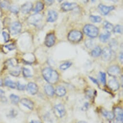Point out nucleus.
I'll return each mask as SVG.
<instances>
[{"label": "nucleus", "mask_w": 123, "mask_h": 123, "mask_svg": "<svg viewBox=\"0 0 123 123\" xmlns=\"http://www.w3.org/2000/svg\"><path fill=\"white\" fill-rule=\"evenodd\" d=\"M102 59L105 61H109L112 56V50L108 48H104L101 52Z\"/></svg>", "instance_id": "obj_8"}, {"label": "nucleus", "mask_w": 123, "mask_h": 123, "mask_svg": "<svg viewBox=\"0 0 123 123\" xmlns=\"http://www.w3.org/2000/svg\"><path fill=\"white\" fill-rule=\"evenodd\" d=\"M3 36L4 37V40L6 42H7L9 41V34L6 32H3Z\"/></svg>", "instance_id": "obj_38"}, {"label": "nucleus", "mask_w": 123, "mask_h": 123, "mask_svg": "<svg viewBox=\"0 0 123 123\" xmlns=\"http://www.w3.org/2000/svg\"><path fill=\"white\" fill-rule=\"evenodd\" d=\"M119 59H120V61L122 63V62H123V53H121L120 54Z\"/></svg>", "instance_id": "obj_43"}, {"label": "nucleus", "mask_w": 123, "mask_h": 123, "mask_svg": "<svg viewBox=\"0 0 123 123\" xmlns=\"http://www.w3.org/2000/svg\"><path fill=\"white\" fill-rule=\"evenodd\" d=\"M107 72L110 76L115 78L118 77L120 75L121 70L118 66H112L108 68Z\"/></svg>", "instance_id": "obj_6"}, {"label": "nucleus", "mask_w": 123, "mask_h": 123, "mask_svg": "<svg viewBox=\"0 0 123 123\" xmlns=\"http://www.w3.org/2000/svg\"><path fill=\"white\" fill-rule=\"evenodd\" d=\"M17 87L18 89L19 90H24L25 89L26 86L24 84H21L19 82H18L17 83Z\"/></svg>", "instance_id": "obj_37"}, {"label": "nucleus", "mask_w": 123, "mask_h": 123, "mask_svg": "<svg viewBox=\"0 0 123 123\" xmlns=\"http://www.w3.org/2000/svg\"><path fill=\"white\" fill-rule=\"evenodd\" d=\"M43 5L41 2H38L36 5L35 8L34 9V12L35 13L39 12L42 11L43 9Z\"/></svg>", "instance_id": "obj_26"}, {"label": "nucleus", "mask_w": 123, "mask_h": 123, "mask_svg": "<svg viewBox=\"0 0 123 123\" xmlns=\"http://www.w3.org/2000/svg\"><path fill=\"white\" fill-rule=\"evenodd\" d=\"M110 33L109 32H107L105 34H101L99 36V39L103 43H106L110 38Z\"/></svg>", "instance_id": "obj_25"}, {"label": "nucleus", "mask_w": 123, "mask_h": 123, "mask_svg": "<svg viewBox=\"0 0 123 123\" xmlns=\"http://www.w3.org/2000/svg\"><path fill=\"white\" fill-rule=\"evenodd\" d=\"M83 31L86 35L92 38L97 37L99 32L97 27L91 24L86 25L83 29Z\"/></svg>", "instance_id": "obj_2"}, {"label": "nucleus", "mask_w": 123, "mask_h": 123, "mask_svg": "<svg viewBox=\"0 0 123 123\" xmlns=\"http://www.w3.org/2000/svg\"><path fill=\"white\" fill-rule=\"evenodd\" d=\"M5 47L9 50H12L15 49V48H16L15 45L13 44H9L8 45L6 46Z\"/></svg>", "instance_id": "obj_40"}, {"label": "nucleus", "mask_w": 123, "mask_h": 123, "mask_svg": "<svg viewBox=\"0 0 123 123\" xmlns=\"http://www.w3.org/2000/svg\"><path fill=\"white\" fill-rule=\"evenodd\" d=\"M55 114L59 117H62L66 114V110L64 106L61 104L56 105L54 107Z\"/></svg>", "instance_id": "obj_4"}, {"label": "nucleus", "mask_w": 123, "mask_h": 123, "mask_svg": "<svg viewBox=\"0 0 123 123\" xmlns=\"http://www.w3.org/2000/svg\"><path fill=\"white\" fill-rule=\"evenodd\" d=\"M85 44L87 48H90L93 46V42L91 40H87L85 42Z\"/></svg>", "instance_id": "obj_39"}, {"label": "nucleus", "mask_w": 123, "mask_h": 123, "mask_svg": "<svg viewBox=\"0 0 123 123\" xmlns=\"http://www.w3.org/2000/svg\"><path fill=\"white\" fill-rule=\"evenodd\" d=\"M20 73V69L19 67L17 66L14 68H13L10 71V74L14 77H18L19 76Z\"/></svg>", "instance_id": "obj_23"}, {"label": "nucleus", "mask_w": 123, "mask_h": 123, "mask_svg": "<svg viewBox=\"0 0 123 123\" xmlns=\"http://www.w3.org/2000/svg\"><path fill=\"white\" fill-rule=\"evenodd\" d=\"M103 115L108 120H112L114 119V116L113 112L103 109L101 110Z\"/></svg>", "instance_id": "obj_19"}, {"label": "nucleus", "mask_w": 123, "mask_h": 123, "mask_svg": "<svg viewBox=\"0 0 123 123\" xmlns=\"http://www.w3.org/2000/svg\"><path fill=\"white\" fill-rule=\"evenodd\" d=\"M110 47L111 48H112V49H114V48H116L117 46V42L116 41H115L114 40H112L111 41L110 43Z\"/></svg>", "instance_id": "obj_36"}, {"label": "nucleus", "mask_w": 123, "mask_h": 123, "mask_svg": "<svg viewBox=\"0 0 123 123\" xmlns=\"http://www.w3.org/2000/svg\"><path fill=\"white\" fill-rule=\"evenodd\" d=\"M6 66L11 68H14L18 66V62L16 59H11L9 60L6 63Z\"/></svg>", "instance_id": "obj_21"}, {"label": "nucleus", "mask_w": 123, "mask_h": 123, "mask_svg": "<svg viewBox=\"0 0 123 123\" xmlns=\"http://www.w3.org/2000/svg\"><path fill=\"white\" fill-rule=\"evenodd\" d=\"M78 123H87L85 121H79Z\"/></svg>", "instance_id": "obj_48"}, {"label": "nucleus", "mask_w": 123, "mask_h": 123, "mask_svg": "<svg viewBox=\"0 0 123 123\" xmlns=\"http://www.w3.org/2000/svg\"><path fill=\"white\" fill-rule=\"evenodd\" d=\"M55 43V36L53 34H48L45 39V45L48 47L53 46Z\"/></svg>", "instance_id": "obj_10"}, {"label": "nucleus", "mask_w": 123, "mask_h": 123, "mask_svg": "<svg viewBox=\"0 0 123 123\" xmlns=\"http://www.w3.org/2000/svg\"><path fill=\"white\" fill-rule=\"evenodd\" d=\"M20 102L23 105L25 106L30 109L32 110L33 109L34 104L31 100H30L29 99L25 98H22L20 100Z\"/></svg>", "instance_id": "obj_17"}, {"label": "nucleus", "mask_w": 123, "mask_h": 123, "mask_svg": "<svg viewBox=\"0 0 123 123\" xmlns=\"http://www.w3.org/2000/svg\"><path fill=\"white\" fill-rule=\"evenodd\" d=\"M98 8L101 13L103 15H107L112 10L114 9V7L112 6L111 7H107L103 5H100L98 6Z\"/></svg>", "instance_id": "obj_14"}, {"label": "nucleus", "mask_w": 123, "mask_h": 123, "mask_svg": "<svg viewBox=\"0 0 123 123\" xmlns=\"http://www.w3.org/2000/svg\"><path fill=\"white\" fill-rule=\"evenodd\" d=\"M10 98L11 100V102L13 104H18L19 101V97L18 96L15 95L14 94L11 95L10 96Z\"/></svg>", "instance_id": "obj_27"}, {"label": "nucleus", "mask_w": 123, "mask_h": 123, "mask_svg": "<svg viewBox=\"0 0 123 123\" xmlns=\"http://www.w3.org/2000/svg\"><path fill=\"white\" fill-rule=\"evenodd\" d=\"M57 18V13L53 10L49 11L48 14V17H47V21L48 22H54L56 20Z\"/></svg>", "instance_id": "obj_18"}, {"label": "nucleus", "mask_w": 123, "mask_h": 123, "mask_svg": "<svg viewBox=\"0 0 123 123\" xmlns=\"http://www.w3.org/2000/svg\"><path fill=\"white\" fill-rule=\"evenodd\" d=\"M42 74L45 81L51 84L56 83L58 80L57 72L49 68H44L42 71Z\"/></svg>", "instance_id": "obj_1"}, {"label": "nucleus", "mask_w": 123, "mask_h": 123, "mask_svg": "<svg viewBox=\"0 0 123 123\" xmlns=\"http://www.w3.org/2000/svg\"><path fill=\"white\" fill-rule=\"evenodd\" d=\"M114 123H123V121H114Z\"/></svg>", "instance_id": "obj_46"}, {"label": "nucleus", "mask_w": 123, "mask_h": 123, "mask_svg": "<svg viewBox=\"0 0 123 123\" xmlns=\"http://www.w3.org/2000/svg\"><path fill=\"white\" fill-rule=\"evenodd\" d=\"M111 1H114V2H116L117 0H111Z\"/></svg>", "instance_id": "obj_50"}, {"label": "nucleus", "mask_w": 123, "mask_h": 123, "mask_svg": "<svg viewBox=\"0 0 123 123\" xmlns=\"http://www.w3.org/2000/svg\"><path fill=\"white\" fill-rule=\"evenodd\" d=\"M72 65V63L71 62H66L65 63L62 65H61L60 66V69L62 70H65L67 69L68 68H69L71 65Z\"/></svg>", "instance_id": "obj_29"}, {"label": "nucleus", "mask_w": 123, "mask_h": 123, "mask_svg": "<svg viewBox=\"0 0 123 123\" xmlns=\"http://www.w3.org/2000/svg\"><path fill=\"white\" fill-rule=\"evenodd\" d=\"M55 93L57 96L61 97L65 95L66 94V90L64 86H58L55 88Z\"/></svg>", "instance_id": "obj_16"}, {"label": "nucleus", "mask_w": 123, "mask_h": 123, "mask_svg": "<svg viewBox=\"0 0 123 123\" xmlns=\"http://www.w3.org/2000/svg\"><path fill=\"white\" fill-rule=\"evenodd\" d=\"M90 19L93 22H100L101 21V18L99 16H91Z\"/></svg>", "instance_id": "obj_31"}, {"label": "nucleus", "mask_w": 123, "mask_h": 123, "mask_svg": "<svg viewBox=\"0 0 123 123\" xmlns=\"http://www.w3.org/2000/svg\"><path fill=\"white\" fill-rule=\"evenodd\" d=\"M104 28L107 30L108 32H109V33L113 31V25L107 21L104 22Z\"/></svg>", "instance_id": "obj_28"}, {"label": "nucleus", "mask_w": 123, "mask_h": 123, "mask_svg": "<svg viewBox=\"0 0 123 123\" xmlns=\"http://www.w3.org/2000/svg\"><path fill=\"white\" fill-rule=\"evenodd\" d=\"M4 95H5V92L3 90L0 89V98L4 97Z\"/></svg>", "instance_id": "obj_42"}, {"label": "nucleus", "mask_w": 123, "mask_h": 123, "mask_svg": "<svg viewBox=\"0 0 123 123\" xmlns=\"http://www.w3.org/2000/svg\"><path fill=\"white\" fill-rule=\"evenodd\" d=\"M32 4L31 2H28L23 5L21 8V11L23 14L29 13L32 8Z\"/></svg>", "instance_id": "obj_15"}, {"label": "nucleus", "mask_w": 123, "mask_h": 123, "mask_svg": "<svg viewBox=\"0 0 123 123\" xmlns=\"http://www.w3.org/2000/svg\"><path fill=\"white\" fill-rule=\"evenodd\" d=\"M30 123H42L41 122L39 121H34V120H33V121H31Z\"/></svg>", "instance_id": "obj_45"}, {"label": "nucleus", "mask_w": 123, "mask_h": 123, "mask_svg": "<svg viewBox=\"0 0 123 123\" xmlns=\"http://www.w3.org/2000/svg\"><path fill=\"white\" fill-rule=\"evenodd\" d=\"M44 91L45 93L50 96H53L55 94V90L51 85H46L44 86Z\"/></svg>", "instance_id": "obj_20"}, {"label": "nucleus", "mask_w": 123, "mask_h": 123, "mask_svg": "<svg viewBox=\"0 0 123 123\" xmlns=\"http://www.w3.org/2000/svg\"><path fill=\"white\" fill-rule=\"evenodd\" d=\"M3 85V81L2 79H0V86H2Z\"/></svg>", "instance_id": "obj_47"}, {"label": "nucleus", "mask_w": 123, "mask_h": 123, "mask_svg": "<svg viewBox=\"0 0 123 123\" xmlns=\"http://www.w3.org/2000/svg\"><path fill=\"white\" fill-rule=\"evenodd\" d=\"M83 37L82 33L78 31H72L68 34L69 40L72 42H78Z\"/></svg>", "instance_id": "obj_3"}, {"label": "nucleus", "mask_w": 123, "mask_h": 123, "mask_svg": "<svg viewBox=\"0 0 123 123\" xmlns=\"http://www.w3.org/2000/svg\"><path fill=\"white\" fill-rule=\"evenodd\" d=\"M27 91L31 95H34L37 94L38 91V87L36 84L33 82H30L27 88Z\"/></svg>", "instance_id": "obj_11"}, {"label": "nucleus", "mask_w": 123, "mask_h": 123, "mask_svg": "<svg viewBox=\"0 0 123 123\" xmlns=\"http://www.w3.org/2000/svg\"><path fill=\"white\" fill-rule=\"evenodd\" d=\"M23 74L26 78H29L31 76V71L29 69L25 68H23Z\"/></svg>", "instance_id": "obj_30"}, {"label": "nucleus", "mask_w": 123, "mask_h": 123, "mask_svg": "<svg viewBox=\"0 0 123 123\" xmlns=\"http://www.w3.org/2000/svg\"><path fill=\"white\" fill-rule=\"evenodd\" d=\"M5 84L6 86L11 88H13V89H15L16 88V86H17V84L13 82L12 81H11L9 78H7L6 80H5Z\"/></svg>", "instance_id": "obj_22"}, {"label": "nucleus", "mask_w": 123, "mask_h": 123, "mask_svg": "<svg viewBox=\"0 0 123 123\" xmlns=\"http://www.w3.org/2000/svg\"><path fill=\"white\" fill-rule=\"evenodd\" d=\"M109 88L112 91H116L119 88V84L115 79H112L109 81L108 82Z\"/></svg>", "instance_id": "obj_13"}, {"label": "nucleus", "mask_w": 123, "mask_h": 123, "mask_svg": "<svg viewBox=\"0 0 123 123\" xmlns=\"http://www.w3.org/2000/svg\"><path fill=\"white\" fill-rule=\"evenodd\" d=\"M106 74L103 72H100V80L101 82L103 85H106Z\"/></svg>", "instance_id": "obj_33"}, {"label": "nucleus", "mask_w": 123, "mask_h": 123, "mask_svg": "<svg viewBox=\"0 0 123 123\" xmlns=\"http://www.w3.org/2000/svg\"><path fill=\"white\" fill-rule=\"evenodd\" d=\"M77 7V5L76 3H65L61 5V8L65 11H68L72 10Z\"/></svg>", "instance_id": "obj_12"}, {"label": "nucleus", "mask_w": 123, "mask_h": 123, "mask_svg": "<svg viewBox=\"0 0 123 123\" xmlns=\"http://www.w3.org/2000/svg\"><path fill=\"white\" fill-rule=\"evenodd\" d=\"M58 1L59 2H61V1H62V0H58Z\"/></svg>", "instance_id": "obj_51"}, {"label": "nucleus", "mask_w": 123, "mask_h": 123, "mask_svg": "<svg viewBox=\"0 0 123 123\" xmlns=\"http://www.w3.org/2000/svg\"><path fill=\"white\" fill-rule=\"evenodd\" d=\"M84 1H85V2H87L88 1V0H84Z\"/></svg>", "instance_id": "obj_49"}, {"label": "nucleus", "mask_w": 123, "mask_h": 123, "mask_svg": "<svg viewBox=\"0 0 123 123\" xmlns=\"http://www.w3.org/2000/svg\"><path fill=\"white\" fill-rule=\"evenodd\" d=\"M113 114L115 121H123V111L122 108L116 107L114 109Z\"/></svg>", "instance_id": "obj_9"}, {"label": "nucleus", "mask_w": 123, "mask_h": 123, "mask_svg": "<svg viewBox=\"0 0 123 123\" xmlns=\"http://www.w3.org/2000/svg\"><path fill=\"white\" fill-rule=\"evenodd\" d=\"M10 11L14 13H18L19 12V8L18 6L14 5L10 7Z\"/></svg>", "instance_id": "obj_34"}, {"label": "nucleus", "mask_w": 123, "mask_h": 123, "mask_svg": "<svg viewBox=\"0 0 123 123\" xmlns=\"http://www.w3.org/2000/svg\"><path fill=\"white\" fill-rule=\"evenodd\" d=\"M0 6L3 8L7 9L9 7V2L7 1H3L1 3Z\"/></svg>", "instance_id": "obj_32"}, {"label": "nucleus", "mask_w": 123, "mask_h": 123, "mask_svg": "<svg viewBox=\"0 0 123 123\" xmlns=\"http://www.w3.org/2000/svg\"><path fill=\"white\" fill-rule=\"evenodd\" d=\"M21 30V25L18 22H14L11 24L10 31L12 35H16L20 33Z\"/></svg>", "instance_id": "obj_5"}, {"label": "nucleus", "mask_w": 123, "mask_h": 123, "mask_svg": "<svg viewBox=\"0 0 123 123\" xmlns=\"http://www.w3.org/2000/svg\"><path fill=\"white\" fill-rule=\"evenodd\" d=\"M114 33H121L122 32V27L119 25H116L113 29Z\"/></svg>", "instance_id": "obj_35"}, {"label": "nucleus", "mask_w": 123, "mask_h": 123, "mask_svg": "<svg viewBox=\"0 0 123 123\" xmlns=\"http://www.w3.org/2000/svg\"><path fill=\"white\" fill-rule=\"evenodd\" d=\"M101 49L99 47H96L91 52V55L93 57H97L101 54Z\"/></svg>", "instance_id": "obj_24"}, {"label": "nucleus", "mask_w": 123, "mask_h": 123, "mask_svg": "<svg viewBox=\"0 0 123 123\" xmlns=\"http://www.w3.org/2000/svg\"><path fill=\"white\" fill-rule=\"evenodd\" d=\"M42 19V16L39 14H36L31 16L28 19V21L29 23L33 25H37Z\"/></svg>", "instance_id": "obj_7"}, {"label": "nucleus", "mask_w": 123, "mask_h": 123, "mask_svg": "<svg viewBox=\"0 0 123 123\" xmlns=\"http://www.w3.org/2000/svg\"><path fill=\"white\" fill-rule=\"evenodd\" d=\"M90 79H91L92 81H93V82H94L96 83V84H97L98 85V82H97V81L96 79H95L94 78H91V77H90Z\"/></svg>", "instance_id": "obj_44"}, {"label": "nucleus", "mask_w": 123, "mask_h": 123, "mask_svg": "<svg viewBox=\"0 0 123 123\" xmlns=\"http://www.w3.org/2000/svg\"><path fill=\"white\" fill-rule=\"evenodd\" d=\"M44 1L46 5L50 6L53 3L54 0H44Z\"/></svg>", "instance_id": "obj_41"}, {"label": "nucleus", "mask_w": 123, "mask_h": 123, "mask_svg": "<svg viewBox=\"0 0 123 123\" xmlns=\"http://www.w3.org/2000/svg\"><path fill=\"white\" fill-rule=\"evenodd\" d=\"M1 26H0V32H1Z\"/></svg>", "instance_id": "obj_52"}]
</instances>
